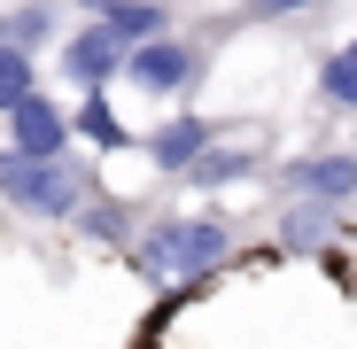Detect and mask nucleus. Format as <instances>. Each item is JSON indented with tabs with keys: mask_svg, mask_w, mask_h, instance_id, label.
I'll use <instances>...</instances> for the list:
<instances>
[{
	"mask_svg": "<svg viewBox=\"0 0 357 349\" xmlns=\"http://www.w3.org/2000/svg\"><path fill=\"white\" fill-rule=\"evenodd\" d=\"M125 54H132V39L116 31L109 16H93V24H86V31H78L70 47H63V70H70V78H78L86 93H93V86H109V70L125 63Z\"/></svg>",
	"mask_w": 357,
	"mask_h": 349,
	"instance_id": "3",
	"label": "nucleus"
},
{
	"mask_svg": "<svg viewBox=\"0 0 357 349\" xmlns=\"http://www.w3.org/2000/svg\"><path fill=\"white\" fill-rule=\"evenodd\" d=\"M101 16H109V24H116V31H125V39H132V47H140V39H155V31H163V8H148V0H109V8H101Z\"/></svg>",
	"mask_w": 357,
	"mask_h": 349,
	"instance_id": "11",
	"label": "nucleus"
},
{
	"mask_svg": "<svg viewBox=\"0 0 357 349\" xmlns=\"http://www.w3.org/2000/svg\"><path fill=\"white\" fill-rule=\"evenodd\" d=\"M295 8H311V0H249V16H295Z\"/></svg>",
	"mask_w": 357,
	"mask_h": 349,
	"instance_id": "16",
	"label": "nucleus"
},
{
	"mask_svg": "<svg viewBox=\"0 0 357 349\" xmlns=\"http://www.w3.org/2000/svg\"><path fill=\"white\" fill-rule=\"evenodd\" d=\"M8 116H16V148H24V155H63V140H70V109H54L47 93H24Z\"/></svg>",
	"mask_w": 357,
	"mask_h": 349,
	"instance_id": "5",
	"label": "nucleus"
},
{
	"mask_svg": "<svg viewBox=\"0 0 357 349\" xmlns=\"http://www.w3.org/2000/svg\"><path fill=\"white\" fill-rule=\"evenodd\" d=\"M24 93H31V47L0 39V109H16Z\"/></svg>",
	"mask_w": 357,
	"mask_h": 349,
	"instance_id": "10",
	"label": "nucleus"
},
{
	"mask_svg": "<svg viewBox=\"0 0 357 349\" xmlns=\"http://www.w3.org/2000/svg\"><path fill=\"white\" fill-rule=\"evenodd\" d=\"M78 225L93 233V241H116V233H125V210H116V202H93V210H78Z\"/></svg>",
	"mask_w": 357,
	"mask_h": 349,
	"instance_id": "14",
	"label": "nucleus"
},
{
	"mask_svg": "<svg viewBox=\"0 0 357 349\" xmlns=\"http://www.w3.org/2000/svg\"><path fill=\"white\" fill-rule=\"evenodd\" d=\"M287 187L311 194V202H342V194H357V155H311V163L287 171Z\"/></svg>",
	"mask_w": 357,
	"mask_h": 349,
	"instance_id": "6",
	"label": "nucleus"
},
{
	"mask_svg": "<svg viewBox=\"0 0 357 349\" xmlns=\"http://www.w3.org/2000/svg\"><path fill=\"white\" fill-rule=\"evenodd\" d=\"M218 256H225V225H210V217H171V225H155L140 241V272L148 279H195Z\"/></svg>",
	"mask_w": 357,
	"mask_h": 349,
	"instance_id": "2",
	"label": "nucleus"
},
{
	"mask_svg": "<svg viewBox=\"0 0 357 349\" xmlns=\"http://www.w3.org/2000/svg\"><path fill=\"white\" fill-rule=\"evenodd\" d=\"M0 194L39 210V217H70L86 202V171L70 155H24V148H0Z\"/></svg>",
	"mask_w": 357,
	"mask_h": 349,
	"instance_id": "1",
	"label": "nucleus"
},
{
	"mask_svg": "<svg viewBox=\"0 0 357 349\" xmlns=\"http://www.w3.org/2000/svg\"><path fill=\"white\" fill-rule=\"evenodd\" d=\"M287 241H303V249L326 241V210H295V217H287Z\"/></svg>",
	"mask_w": 357,
	"mask_h": 349,
	"instance_id": "15",
	"label": "nucleus"
},
{
	"mask_svg": "<svg viewBox=\"0 0 357 349\" xmlns=\"http://www.w3.org/2000/svg\"><path fill=\"white\" fill-rule=\"evenodd\" d=\"M249 171V155L241 148H202L195 163H187V179H202V187H225V179H241Z\"/></svg>",
	"mask_w": 357,
	"mask_h": 349,
	"instance_id": "13",
	"label": "nucleus"
},
{
	"mask_svg": "<svg viewBox=\"0 0 357 349\" xmlns=\"http://www.w3.org/2000/svg\"><path fill=\"white\" fill-rule=\"evenodd\" d=\"M70 125H78L86 140H101V148H125V125H116V109H109V93H101V86L70 109Z\"/></svg>",
	"mask_w": 357,
	"mask_h": 349,
	"instance_id": "8",
	"label": "nucleus"
},
{
	"mask_svg": "<svg viewBox=\"0 0 357 349\" xmlns=\"http://www.w3.org/2000/svg\"><path fill=\"white\" fill-rule=\"evenodd\" d=\"M148 148H155V163H163V171H187V163L210 148V132H202V116H171V125H163Z\"/></svg>",
	"mask_w": 357,
	"mask_h": 349,
	"instance_id": "7",
	"label": "nucleus"
},
{
	"mask_svg": "<svg viewBox=\"0 0 357 349\" xmlns=\"http://www.w3.org/2000/svg\"><path fill=\"white\" fill-rule=\"evenodd\" d=\"M0 39H16V47H39V39H54V8L47 0H24V8L0 24Z\"/></svg>",
	"mask_w": 357,
	"mask_h": 349,
	"instance_id": "12",
	"label": "nucleus"
},
{
	"mask_svg": "<svg viewBox=\"0 0 357 349\" xmlns=\"http://www.w3.org/2000/svg\"><path fill=\"white\" fill-rule=\"evenodd\" d=\"M125 70H132V86H140V93H178V86L195 78V54L178 47L171 31H155V39H140V47L125 54Z\"/></svg>",
	"mask_w": 357,
	"mask_h": 349,
	"instance_id": "4",
	"label": "nucleus"
},
{
	"mask_svg": "<svg viewBox=\"0 0 357 349\" xmlns=\"http://www.w3.org/2000/svg\"><path fill=\"white\" fill-rule=\"evenodd\" d=\"M319 93H326V109H357V39L319 70Z\"/></svg>",
	"mask_w": 357,
	"mask_h": 349,
	"instance_id": "9",
	"label": "nucleus"
}]
</instances>
